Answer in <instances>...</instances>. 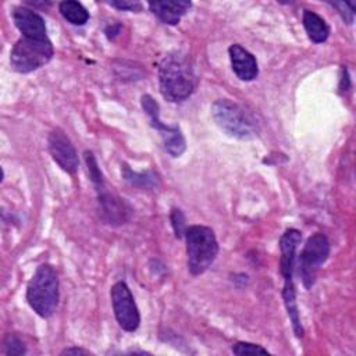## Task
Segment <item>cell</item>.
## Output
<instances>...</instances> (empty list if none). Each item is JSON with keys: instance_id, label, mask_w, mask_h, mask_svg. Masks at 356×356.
<instances>
[{"instance_id": "6da1fadb", "label": "cell", "mask_w": 356, "mask_h": 356, "mask_svg": "<svg viewBox=\"0 0 356 356\" xmlns=\"http://www.w3.org/2000/svg\"><path fill=\"white\" fill-rule=\"evenodd\" d=\"M160 92L168 102L186 100L195 90L196 76L189 60L178 53L165 56L159 65Z\"/></svg>"}, {"instance_id": "7a4b0ae2", "label": "cell", "mask_w": 356, "mask_h": 356, "mask_svg": "<svg viewBox=\"0 0 356 356\" xmlns=\"http://www.w3.org/2000/svg\"><path fill=\"white\" fill-rule=\"evenodd\" d=\"M60 289L54 268L49 264L38 267L26 286V300L36 314L43 318L50 317L58 305Z\"/></svg>"}, {"instance_id": "3957f363", "label": "cell", "mask_w": 356, "mask_h": 356, "mask_svg": "<svg viewBox=\"0 0 356 356\" xmlns=\"http://www.w3.org/2000/svg\"><path fill=\"white\" fill-rule=\"evenodd\" d=\"M188 270L192 275L203 274L218 253V243L211 228L204 225H191L185 232Z\"/></svg>"}, {"instance_id": "277c9868", "label": "cell", "mask_w": 356, "mask_h": 356, "mask_svg": "<svg viewBox=\"0 0 356 356\" xmlns=\"http://www.w3.org/2000/svg\"><path fill=\"white\" fill-rule=\"evenodd\" d=\"M53 44L49 38H25L15 42L10 53V63L14 71L21 74L32 72L53 57Z\"/></svg>"}, {"instance_id": "5b68a950", "label": "cell", "mask_w": 356, "mask_h": 356, "mask_svg": "<svg viewBox=\"0 0 356 356\" xmlns=\"http://www.w3.org/2000/svg\"><path fill=\"white\" fill-rule=\"evenodd\" d=\"M211 114L217 125L229 136L236 139H252L256 136V127L245 111L228 99H220L213 103Z\"/></svg>"}, {"instance_id": "8992f818", "label": "cell", "mask_w": 356, "mask_h": 356, "mask_svg": "<svg viewBox=\"0 0 356 356\" xmlns=\"http://www.w3.org/2000/svg\"><path fill=\"white\" fill-rule=\"evenodd\" d=\"M330 242L324 234L312 235L299 256V275L305 288L310 289L316 281L318 268L328 259Z\"/></svg>"}, {"instance_id": "52a82bcc", "label": "cell", "mask_w": 356, "mask_h": 356, "mask_svg": "<svg viewBox=\"0 0 356 356\" xmlns=\"http://www.w3.org/2000/svg\"><path fill=\"white\" fill-rule=\"evenodd\" d=\"M110 296L113 310L120 327L128 332L136 331L140 323V316L128 285L124 281L115 282L111 286Z\"/></svg>"}, {"instance_id": "ba28073f", "label": "cell", "mask_w": 356, "mask_h": 356, "mask_svg": "<svg viewBox=\"0 0 356 356\" xmlns=\"http://www.w3.org/2000/svg\"><path fill=\"white\" fill-rule=\"evenodd\" d=\"M97 192V210L100 218L108 225L125 224L132 214L131 206L120 196L108 192L106 185L96 189Z\"/></svg>"}, {"instance_id": "9c48e42d", "label": "cell", "mask_w": 356, "mask_h": 356, "mask_svg": "<svg viewBox=\"0 0 356 356\" xmlns=\"http://www.w3.org/2000/svg\"><path fill=\"white\" fill-rule=\"evenodd\" d=\"M49 152L53 160L68 174H75L79 167L76 150L68 136L60 131L53 129L47 138Z\"/></svg>"}, {"instance_id": "30bf717a", "label": "cell", "mask_w": 356, "mask_h": 356, "mask_svg": "<svg viewBox=\"0 0 356 356\" xmlns=\"http://www.w3.org/2000/svg\"><path fill=\"white\" fill-rule=\"evenodd\" d=\"M302 241V234L295 229H286L280 239V270L284 277V289H295L293 285V270L296 261V249Z\"/></svg>"}, {"instance_id": "8fae6325", "label": "cell", "mask_w": 356, "mask_h": 356, "mask_svg": "<svg viewBox=\"0 0 356 356\" xmlns=\"http://www.w3.org/2000/svg\"><path fill=\"white\" fill-rule=\"evenodd\" d=\"M232 71L242 81H253L259 74V67L254 56L241 44H231L228 49Z\"/></svg>"}, {"instance_id": "7c38bea8", "label": "cell", "mask_w": 356, "mask_h": 356, "mask_svg": "<svg viewBox=\"0 0 356 356\" xmlns=\"http://www.w3.org/2000/svg\"><path fill=\"white\" fill-rule=\"evenodd\" d=\"M13 19L18 31L25 38H47L43 18L31 8L17 7L13 13Z\"/></svg>"}, {"instance_id": "4fadbf2b", "label": "cell", "mask_w": 356, "mask_h": 356, "mask_svg": "<svg viewBox=\"0 0 356 356\" xmlns=\"http://www.w3.org/2000/svg\"><path fill=\"white\" fill-rule=\"evenodd\" d=\"M192 7L191 1H184V0H157V1H150L149 8L150 11L164 24L168 25H177L184 14L189 11Z\"/></svg>"}, {"instance_id": "5bb4252c", "label": "cell", "mask_w": 356, "mask_h": 356, "mask_svg": "<svg viewBox=\"0 0 356 356\" xmlns=\"http://www.w3.org/2000/svg\"><path fill=\"white\" fill-rule=\"evenodd\" d=\"M302 21H303L306 33L312 42L323 43L328 39L330 26L318 14H316L314 11H310V10H305Z\"/></svg>"}, {"instance_id": "9a60e30c", "label": "cell", "mask_w": 356, "mask_h": 356, "mask_svg": "<svg viewBox=\"0 0 356 356\" xmlns=\"http://www.w3.org/2000/svg\"><path fill=\"white\" fill-rule=\"evenodd\" d=\"M58 10L61 15L72 25H85L89 19L88 10L78 1H72V0L61 1L58 6Z\"/></svg>"}, {"instance_id": "2e32d148", "label": "cell", "mask_w": 356, "mask_h": 356, "mask_svg": "<svg viewBox=\"0 0 356 356\" xmlns=\"http://www.w3.org/2000/svg\"><path fill=\"white\" fill-rule=\"evenodd\" d=\"M122 178L134 185V186H139V188H154L159 184V178L153 171H145V172H135L132 171L128 165L124 164L122 170H121Z\"/></svg>"}, {"instance_id": "e0dca14e", "label": "cell", "mask_w": 356, "mask_h": 356, "mask_svg": "<svg viewBox=\"0 0 356 356\" xmlns=\"http://www.w3.org/2000/svg\"><path fill=\"white\" fill-rule=\"evenodd\" d=\"M85 163H86V167H88V172H89V177H90V181L93 182L95 188L99 189L102 186H104V179H103V174L97 165V161L93 156L92 152H85Z\"/></svg>"}, {"instance_id": "ac0fdd59", "label": "cell", "mask_w": 356, "mask_h": 356, "mask_svg": "<svg viewBox=\"0 0 356 356\" xmlns=\"http://www.w3.org/2000/svg\"><path fill=\"white\" fill-rule=\"evenodd\" d=\"M4 353L7 356H19L26 353V348L18 335L8 334L4 339Z\"/></svg>"}, {"instance_id": "d6986e66", "label": "cell", "mask_w": 356, "mask_h": 356, "mask_svg": "<svg viewBox=\"0 0 356 356\" xmlns=\"http://www.w3.org/2000/svg\"><path fill=\"white\" fill-rule=\"evenodd\" d=\"M232 352L238 356H248V355H268V350L257 343L250 342H236L232 346Z\"/></svg>"}, {"instance_id": "ffe728a7", "label": "cell", "mask_w": 356, "mask_h": 356, "mask_svg": "<svg viewBox=\"0 0 356 356\" xmlns=\"http://www.w3.org/2000/svg\"><path fill=\"white\" fill-rule=\"evenodd\" d=\"M170 220H171V225L174 228L175 236L178 239L185 238V232H186V224H185V216L179 209H172L171 214H170Z\"/></svg>"}, {"instance_id": "44dd1931", "label": "cell", "mask_w": 356, "mask_h": 356, "mask_svg": "<svg viewBox=\"0 0 356 356\" xmlns=\"http://www.w3.org/2000/svg\"><path fill=\"white\" fill-rule=\"evenodd\" d=\"M331 6L338 10V13L341 14L342 19L346 24H352L353 22V18H355V4L353 3L335 1V3H331Z\"/></svg>"}, {"instance_id": "7402d4cb", "label": "cell", "mask_w": 356, "mask_h": 356, "mask_svg": "<svg viewBox=\"0 0 356 356\" xmlns=\"http://www.w3.org/2000/svg\"><path fill=\"white\" fill-rule=\"evenodd\" d=\"M110 6L118 8V10H127V11H139L142 8L139 1H127V0H120V1H110Z\"/></svg>"}, {"instance_id": "603a6c76", "label": "cell", "mask_w": 356, "mask_h": 356, "mask_svg": "<svg viewBox=\"0 0 356 356\" xmlns=\"http://www.w3.org/2000/svg\"><path fill=\"white\" fill-rule=\"evenodd\" d=\"M61 355H89V350L82 348H67L61 352Z\"/></svg>"}]
</instances>
